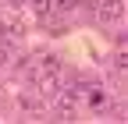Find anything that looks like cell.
Returning <instances> with one entry per match:
<instances>
[{
    "label": "cell",
    "instance_id": "6da1fadb",
    "mask_svg": "<svg viewBox=\"0 0 128 124\" xmlns=\"http://www.w3.org/2000/svg\"><path fill=\"white\" fill-rule=\"evenodd\" d=\"M54 96H57V103H54V117L57 121H75V114H78V89L71 85V89H57L54 92Z\"/></svg>",
    "mask_w": 128,
    "mask_h": 124
},
{
    "label": "cell",
    "instance_id": "7a4b0ae2",
    "mask_svg": "<svg viewBox=\"0 0 128 124\" xmlns=\"http://www.w3.org/2000/svg\"><path fill=\"white\" fill-rule=\"evenodd\" d=\"M82 99H86V106H89V114H110V106H114L110 92L100 89V85H89V89L82 92Z\"/></svg>",
    "mask_w": 128,
    "mask_h": 124
},
{
    "label": "cell",
    "instance_id": "3957f363",
    "mask_svg": "<svg viewBox=\"0 0 128 124\" xmlns=\"http://www.w3.org/2000/svg\"><path fill=\"white\" fill-rule=\"evenodd\" d=\"M96 18L107 21V25H114L124 18V4L121 0H96Z\"/></svg>",
    "mask_w": 128,
    "mask_h": 124
},
{
    "label": "cell",
    "instance_id": "277c9868",
    "mask_svg": "<svg viewBox=\"0 0 128 124\" xmlns=\"http://www.w3.org/2000/svg\"><path fill=\"white\" fill-rule=\"evenodd\" d=\"M18 106H22L25 117H43V114H46V103H43L39 92H25V96L18 99Z\"/></svg>",
    "mask_w": 128,
    "mask_h": 124
},
{
    "label": "cell",
    "instance_id": "5b68a950",
    "mask_svg": "<svg viewBox=\"0 0 128 124\" xmlns=\"http://www.w3.org/2000/svg\"><path fill=\"white\" fill-rule=\"evenodd\" d=\"M11 57H14L11 39H0V67H7V64H11Z\"/></svg>",
    "mask_w": 128,
    "mask_h": 124
},
{
    "label": "cell",
    "instance_id": "8992f818",
    "mask_svg": "<svg viewBox=\"0 0 128 124\" xmlns=\"http://www.w3.org/2000/svg\"><path fill=\"white\" fill-rule=\"evenodd\" d=\"M124 67H128V50L121 46V50L114 53V71H118V74H124Z\"/></svg>",
    "mask_w": 128,
    "mask_h": 124
},
{
    "label": "cell",
    "instance_id": "52a82bcc",
    "mask_svg": "<svg viewBox=\"0 0 128 124\" xmlns=\"http://www.w3.org/2000/svg\"><path fill=\"white\" fill-rule=\"evenodd\" d=\"M78 4H82V0H57L60 11H71V7H78Z\"/></svg>",
    "mask_w": 128,
    "mask_h": 124
}]
</instances>
